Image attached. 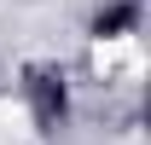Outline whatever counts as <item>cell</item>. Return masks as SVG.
I'll list each match as a JSON object with an SVG mask.
<instances>
[{
	"label": "cell",
	"mask_w": 151,
	"mask_h": 145,
	"mask_svg": "<svg viewBox=\"0 0 151 145\" xmlns=\"http://www.w3.org/2000/svg\"><path fill=\"white\" fill-rule=\"evenodd\" d=\"M29 105H35L41 128H58V116H64V70H29Z\"/></svg>",
	"instance_id": "6da1fadb"
},
{
	"label": "cell",
	"mask_w": 151,
	"mask_h": 145,
	"mask_svg": "<svg viewBox=\"0 0 151 145\" xmlns=\"http://www.w3.org/2000/svg\"><path fill=\"white\" fill-rule=\"evenodd\" d=\"M134 23H139V6H134V0H116V6H105V12L93 18V35H122V29H134Z\"/></svg>",
	"instance_id": "7a4b0ae2"
}]
</instances>
